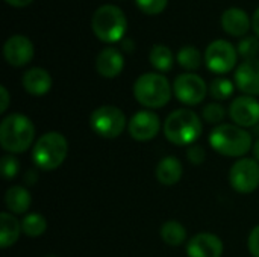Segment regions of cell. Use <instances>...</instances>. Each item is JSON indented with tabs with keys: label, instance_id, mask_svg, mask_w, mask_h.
I'll use <instances>...</instances> for the list:
<instances>
[{
	"label": "cell",
	"instance_id": "obj_38",
	"mask_svg": "<svg viewBox=\"0 0 259 257\" xmlns=\"http://www.w3.org/2000/svg\"><path fill=\"white\" fill-rule=\"evenodd\" d=\"M252 151H253V159H256L259 162V138L255 141V144H253V148H252Z\"/></svg>",
	"mask_w": 259,
	"mask_h": 257
},
{
	"label": "cell",
	"instance_id": "obj_9",
	"mask_svg": "<svg viewBox=\"0 0 259 257\" xmlns=\"http://www.w3.org/2000/svg\"><path fill=\"white\" fill-rule=\"evenodd\" d=\"M237 48L226 39H215L205 50V64L215 74L229 73L237 65Z\"/></svg>",
	"mask_w": 259,
	"mask_h": 257
},
{
	"label": "cell",
	"instance_id": "obj_11",
	"mask_svg": "<svg viewBox=\"0 0 259 257\" xmlns=\"http://www.w3.org/2000/svg\"><path fill=\"white\" fill-rule=\"evenodd\" d=\"M161 130L159 115L153 111H138L134 114L127 123V132L135 141L144 142L153 139Z\"/></svg>",
	"mask_w": 259,
	"mask_h": 257
},
{
	"label": "cell",
	"instance_id": "obj_33",
	"mask_svg": "<svg viewBox=\"0 0 259 257\" xmlns=\"http://www.w3.org/2000/svg\"><path fill=\"white\" fill-rule=\"evenodd\" d=\"M11 97H9V92H8V89H6V86H0V114H3V112H6L8 111V108H9V100Z\"/></svg>",
	"mask_w": 259,
	"mask_h": 257
},
{
	"label": "cell",
	"instance_id": "obj_8",
	"mask_svg": "<svg viewBox=\"0 0 259 257\" xmlns=\"http://www.w3.org/2000/svg\"><path fill=\"white\" fill-rule=\"evenodd\" d=\"M229 183L240 194H252L259 188V162L241 158L229 170Z\"/></svg>",
	"mask_w": 259,
	"mask_h": 257
},
{
	"label": "cell",
	"instance_id": "obj_2",
	"mask_svg": "<svg viewBox=\"0 0 259 257\" xmlns=\"http://www.w3.org/2000/svg\"><path fill=\"white\" fill-rule=\"evenodd\" d=\"M164 136L175 145L190 147L203 132L202 118L191 109H176L164 121Z\"/></svg>",
	"mask_w": 259,
	"mask_h": 257
},
{
	"label": "cell",
	"instance_id": "obj_27",
	"mask_svg": "<svg viewBox=\"0 0 259 257\" xmlns=\"http://www.w3.org/2000/svg\"><path fill=\"white\" fill-rule=\"evenodd\" d=\"M226 117V109L220 103H208L202 111V118L212 126H220Z\"/></svg>",
	"mask_w": 259,
	"mask_h": 257
},
{
	"label": "cell",
	"instance_id": "obj_34",
	"mask_svg": "<svg viewBox=\"0 0 259 257\" xmlns=\"http://www.w3.org/2000/svg\"><path fill=\"white\" fill-rule=\"evenodd\" d=\"M36 180H38V174L35 173V170H29V171L24 174V182H26L27 185H35Z\"/></svg>",
	"mask_w": 259,
	"mask_h": 257
},
{
	"label": "cell",
	"instance_id": "obj_3",
	"mask_svg": "<svg viewBox=\"0 0 259 257\" xmlns=\"http://www.w3.org/2000/svg\"><path fill=\"white\" fill-rule=\"evenodd\" d=\"M214 151L228 158H243L253 148L252 133L237 124H220L209 135Z\"/></svg>",
	"mask_w": 259,
	"mask_h": 257
},
{
	"label": "cell",
	"instance_id": "obj_4",
	"mask_svg": "<svg viewBox=\"0 0 259 257\" xmlns=\"http://www.w3.org/2000/svg\"><path fill=\"white\" fill-rule=\"evenodd\" d=\"M173 86L161 73H144L134 83V97L147 109L164 108L171 98Z\"/></svg>",
	"mask_w": 259,
	"mask_h": 257
},
{
	"label": "cell",
	"instance_id": "obj_22",
	"mask_svg": "<svg viewBox=\"0 0 259 257\" xmlns=\"http://www.w3.org/2000/svg\"><path fill=\"white\" fill-rule=\"evenodd\" d=\"M149 61L156 71L167 73L173 68L175 56H173V52L170 50V47H167L164 44H155L149 53Z\"/></svg>",
	"mask_w": 259,
	"mask_h": 257
},
{
	"label": "cell",
	"instance_id": "obj_10",
	"mask_svg": "<svg viewBox=\"0 0 259 257\" xmlns=\"http://www.w3.org/2000/svg\"><path fill=\"white\" fill-rule=\"evenodd\" d=\"M173 92L181 103L188 106H196L205 100L208 86L199 74L184 73L175 79Z\"/></svg>",
	"mask_w": 259,
	"mask_h": 257
},
{
	"label": "cell",
	"instance_id": "obj_26",
	"mask_svg": "<svg viewBox=\"0 0 259 257\" xmlns=\"http://www.w3.org/2000/svg\"><path fill=\"white\" fill-rule=\"evenodd\" d=\"M234 82L226 77H217L209 85V94L215 100H228L234 94Z\"/></svg>",
	"mask_w": 259,
	"mask_h": 257
},
{
	"label": "cell",
	"instance_id": "obj_32",
	"mask_svg": "<svg viewBox=\"0 0 259 257\" xmlns=\"http://www.w3.org/2000/svg\"><path fill=\"white\" fill-rule=\"evenodd\" d=\"M247 247L252 256L259 257V226L252 229L249 239H247Z\"/></svg>",
	"mask_w": 259,
	"mask_h": 257
},
{
	"label": "cell",
	"instance_id": "obj_17",
	"mask_svg": "<svg viewBox=\"0 0 259 257\" xmlns=\"http://www.w3.org/2000/svg\"><path fill=\"white\" fill-rule=\"evenodd\" d=\"M23 88L35 97H41L52 89V76L41 67H32L21 77Z\"/></svg>",
	"mask_w": 259,
	"mask_h": 257
},
{
	"label": "cell",
	"instance_id": "obj_28",
	"mask_svg": "<svg viewBox=\"0 0 259 257\" xmlns=\"http://www.w3.org/2000/svg\"><path fill=\"white\" fill-rule=\"evenodd\" d=\"M238 56L246 59H255L259 53V39L255 36H246L243 38L237 45Z\"/></svg>",
	"mask_w": 259,
	"mask_h": 257
},
{
	"label": "cell",
	"instance_id": "obj_39",
	"mask_svg": "<svg viewBox=\"0 0 259 257\" xmlns=\"http://www.w3.org/2000/svg\"><path fill=\"white\" fill-rule=\"evenodd\" d=\"M46 257H55V256H46Z\"/></svg>",
	"mask_w": 259,
	"mask_h": 257
},
{
	"label": "cell",
	"instance_id": "obj_18",
	"mask_svg": "<svg viewBox=\"0 0 259 257\" xmlns=\"http://www.w3.org/2000/svg\"><path fill=\"white\" fill-rule=\"evenodd\" d=\"M250 26H252V20L249 18L247 12L237 6L228 8L222 15V27L231 36L246 35Z\"/></svg>",
	"mask_w": 259,
	"mask_h": 257
},
{
	"label": "cell",
	"instance_id": "obj_29",
	"mask_svg": "<svg viewBox=\"0 0 259 257\" xmlns=\"http://www.w3.org/2000/svg\"><path fill=\"white\" fill-rule=\"evenodd\" d=\"M0 168H2V176L6 179V180H11L14 179L18 171H20V162L17 161V158H14L12 155H6L2 158V162H0Z\"/></svg>",
	"mask_w": 259,
	"mask_h": 257
},
{
	"label": "cell",
	"instance_id": "obj_31",
	"mask_svg": "<svg viewBox=\"0 0 259 257\" xmlns=\"http://www.w3.org/2000/svg\"><path fill=\"white\" fill-rule=\"evenodd\" d=\"M187 159L190 161V164L193 165H202L206 159V151L202 145L199 144H193L187 148Z\"/></svg>",
	"mask_w": 259,
	"mask_h": 257
},
{
	"label": "cell",
	"instance_id": "obj_37",
	"mask_svg": "<svg viewBox=\"0 0 259 257\" xmlns=\"http://www.w3.org/2000/svg\"><path fill=\"white\" fill-rule=\"evenodd\" d=\"M121 47L126 50V52H132L134 50V42L131 39H123L121 41Z\"/></svg>",
	"mask_w": 259,
	"mask_h": 257
},
{
	"label": "cell",
	"instance_id": "obj_6",
	"mask_svg": "<svg viewBox=\"0 0 259 257\" xmlns=\"http://www.w3.org/2000/svg\"><path fill=\"white\" fill-rule=\"evenodd\" d=\"M91 27L94 35L103 42H118L124 39L127 30V20L124 12L115 5L99 6L91 18Z\"/></svg>",
	"mask_w": 259,
	"mask_h": 257
},
{
	"label": "cell",
	"instance_id": "obj_30",
	"mask_svg": "<svg viewBox=\"0 0 259 257\" xmlns=\"http://www.w3.org/2000/svg\"><path fill=\"white\" fill-rule=\"evenodd\" d=\"M135 2L138 8L149 15L161 14L167 8V3H168V0H135Z\"/></svg>",
	"mask_w": 259,
	"mask_h": 257
},
{
	"label": "cell",
	"instance_id": "obj_12",
	"mask_svg": "<svg viewBox=\"0 0 259 257\" xmlns=\"http://www.w3.org/2000/svg\"><path fill=\"white\" fill-rule=\"evenodd\" d=\"M229 117L234 124L247 129L259 124V101L252 95H240L229 106Z\"/></svg>",
	"mask_w": 259,
	"mask_h": 257
},
{
	"label": "cell",
	"instance_id": "obj_13",
	"mask_svg": "<svg viewBox=\"0 0 259 257\" xmlns=\"http://www.w3.org/2000/svg\"><path fill=\"white\" fill-rule=\"evenodd\" d=\"M35 47L24 35H12L3 45V56L12 67H24L33 59Z\"/></svg>",
	"mask_w": 259,
	"mask_h": 257
},
{
	"label": "cell",
	"instance_id": "obj_20",
	"mask_svg": "<svg viewBox=\"0 0 259 257\" xmlns=\"http://www.w3.org/2000/svg\"><path fill=\"white\" fill-rule=\"evenodd\" d=\"M5 204L11 214L21 215V214L27 212V209L32 204L30 192L21 185H14V186L8 188V191L5 194Z\"/></svg>",
	"mask_w": 259,
	"mask_h": 257
},
{
	"label": "cell",
	"instance_id": "obj_16",
	"mask_svg": "<svg viewBox=\"0 0 259 257\" xmlns=\"http://www.w3.org/2000/svg\"><path fill=\"white\" fill-rule=\"evenodd\" d=\"M124 68V56L114 47H105L96 58V70L102 77L114 79Z\"/></svg>",
	"mask_w": 259,
	"mask_h": 257
},
{
	"label": "cell",
	"instance_id": "obj_7",
	"mask_svg": "<svg viewBox=\"0 0 259 257\" xmlns=\"http://www.w3.org/2000/svg\"><path fill=\"white\" fill-rule=\"evenodd\" d=\"M127 123L129 121L126 120L124 112L112 105H105L94 109L90 117L93 132L105 139L118 138L127 127Z\"/></svg>",
	"mask_w": 259,
	"mask_h": 257
},
{
	"label": "cell",
	"instance_id": "obj_23",
	"mask_svg": "<svg viewBox=\"0 0 259 257\" xmlns=\"http://www.w3.org/2000/svg\"><path fill=\"white\" fill-rule=\"evenodd\" d=\"M159 233L162 241L170 247H181L187 241V229L176 220L165 221Z\"/></svg>",
	"mask_w": 259,
	"mask_h": 257
},
{
	"label": "cell",
	"instance_id": "obj_25",
	"mask_svg": "<svg viewBox=\"0 0 259 257\" xmlns=\"http://www.w3.org/2000/svg\"><path fill=\"white\" fill-rule=\"evenodd\" d=\"M21 230L29 238H38L47 230V220L41 214H29L21 221Z\"/></svg>",
	"mask_w": 259,
	"mask_h": 257
},
{
	"label": "cell",
	"instance_id": "obj_24",
	"mask_svg": "<svg viewBox=\"0 0 259 257\" xmlns=\"http://www.w3.org/2000/svg\"><path fill=\"white\" fill-rule=\"evenodd\" d=\"M176 61L182 68H185L188 73H191V71H196V70L200 68V65H202V53L199 52V48H196L193 45H185L178 52Z\"/></svg>",
	"mask_w": 259,
	"mask_h": 257
},
{
	"label": "cell",
	"instance_id": "obj_1",
	"mask_svg": "<svg viewBox=\"0 0 259 257\" xmlns=\"http://www.w3.org/2000/svg\"><path fill=\"white\" fill-rule=\"evenodd\" d=\"M35 124L23 114H9L0 123V144L2 148L11 155L24 153L33 147Z\"/></svg>",
	"mask_w": 259,
	"mask_h": 257
},
{
	"label": "cell",
	"instance_id": "obj_5",
	"mask_svg": "<svg viewBox=\"0 0 259 257\" xmlns=\"http://www.w3.org/2000/svg\"><path fill=\"white\" fill-rule=\"evenodd\" d=\"M68 155V142L59 132L41 135L32 147V159L38 170L53 171L59 168Z\"/></svg>",
	"mask_w": 259,
	"mask_h": 257
},
{
	"label": "cell",
	"instance_id": "obj_15",
	"mask_svg": "<svg viewBox=\"0 0 259 257\" xmlns=\"http://www.w3.org/2000/svg\"><path fill=\"white\" fill-rule=\"evenodd\" d=\"M237 88L244 95H259V59H246L235 70L234 76Z\"/></svg>",
	"mask_w": 259,
	"mask_h": 257
},
{
	"label": "cell",
	"instance_id": "obj_35",
	"mask_svg": "<svg viewBox=\"0 0 259 257\" xmlns=\"http://www.w3.org/2000/svg\"><path fill=\"white\" fill-rule=\"evenodd\" d=\"M6 3H9L11 6H14V8H24V6H27L29 3H32L33 0H5Z\"/></svg>",
	"mask_w": 259,
	"mask_h": 257
},
{
	"label": "cell",
	"instance_id": "obj_14",
	"mask_svg": "<svg viewBox=\"0 0 259 257\" xmlns=\"http://www.w3.org/2000/svg\"><path fill=\"white\" fill-rule=\"evenodd\" d=\"M223 242L222 239L208 232L194 235L187 244L188 257H222L223 256Z\"/></svg>",
	"mask_w": 259,
	"mask_h": 257
},
{
	"label": "cell",
	"instance_id": "obj_36",
	"mask_svg": "<svg viewBox=\"0 0 259 257\" xmlns=\"http://www.w3.org/2000/svg\"><path fill=\"white\" fill-rule=\"evenodd\" d=\"M252 27H253L255 33L258 35L259 38V8H256V11L252 15Z\"/></svg>",
	"mask_w": 259,
	"mask_h": 257
},
{
	"label": "cell",
	"instance_id": "obj_21",
	"mask_svg": "<svg viewBox=\"0 0 259 257\" xmlns=\"http://www.w3.org/2000/svg\"><path fill=\"white\" fill-rule=\"evenodd\" d=\"M21 223L11 214L2 212L0 214V247L9 248L12 247L21 233Z\"/></svg>",
	"mask_w": 259,
	"mask_h": 257
},
{
	"label": "cell",
	"instance_id": "obj_19",
	"mask_svg": "<svg viewBox=\"0 0 259 257\" xmlns=\"http://www.w3.org/2000/svg\"><path fill=\"white\" fill-rule=\"evenodd\" d=\"M182 174H184V167L176 156H165L164 159H161L155 171L158 182L164 186H173L179 183Z\"/></svg>",
	"mask_w": 259,
	"mask_h": 257
}]
</instances>
